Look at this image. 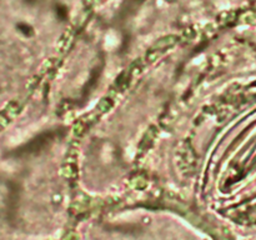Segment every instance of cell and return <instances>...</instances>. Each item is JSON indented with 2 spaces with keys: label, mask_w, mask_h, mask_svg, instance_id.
Returning a JSON list of instances; mask_svg holds the SVG:
<instances>
[{
  "label": "cell",
  "mask_w": 256,
  "mask_h": 240,
  "mask_svg": "<svg viewBox=\"0 0 256 240\" xmlns=\"http://www.w3.org/2000/svg\"><path fill=\"white\" fill-rule=\"evenodd\" d=\"M178 42H179V36H176V35H166V36L162 38V39L158 40V42L148 50L146 55H145V59L149 62H154L155 60L159 59L162 54H165L168 50L172 49V46H175Z\"/></svg>",
  "instance_id": "1"
},
{
  "label": "cell",
  "mask_w": 256,
  "mask_h": 240,
  "mask_svg": "<svg viewBox=\"0 0 256 240\" xmlns=\"http://www.w3.org/2000/svg\"><path fill=\"white\" fill-rule=\"evenodd\" d=\"M178 166L182 172H190L194 170L196 158H195V152L190 142H184L178 150Z\"/></svg>",
  "instance_id": "2"
},
{
  "label": "cell",
  "mask_w": 256,
  "mask_h": 240,
  "mask_svg": "<svg viewBox=\"0 0 256 240\" xmlns=\"http://www.w3.org/2000/svg\"><path fill=\"white\" fill-rule=\"evenodd\" d=\"M62 174L68 179H72L76 176L78 174V165H76V154L70 152L68 154L66 160H65L64 165H62Z\"/></svg>",
  "instance_id": "3"
},
{
  "label": "cell",
  "mask_w": 256,
  "mask_h": 240,
  "mask_svg": "<svg viewBox=\"0 0 256 240\" xmlns=\"http://www.w3.org/2000/svg\"><path fill=\"white\" fill-rule=\"evenodd\" d=\"M155 136H156V130H155L154 126L150 128V130H148L145 136L142 138V142H140V152H146L152 144L154 142Z\"/></svg>",
  "instance_id": "4"
},
{
  "label": "cell",
  "mask_w": 256,
  "mask_h": 240,
  "mask_svg": "<svg viewBox=\"0 0 256 240\" xmlns=\"http://www.w3.org/2000/svg\"><path fill=\"white\" fill-rule=\"evenodd\" d=\"M112 108V98H109V96L104 98V99L100 100V102L98 104L96 109H95V112H94V115L96 118L102 116V114H105L106 112H109Z\"/></svg>",
  "instance_id": "5"
},
{
  "label": "cell",
  "mask_w": 256,
  "mask_h": 240,
  "mask_svg": "<svg viewBox=\"0 0 256 240\" xmlns=\"http://www.w3.org/2000/svg\"><path fill=\"white\" fill-rule=\"evenodd\" d=\"M86 128H88V122H85L84 119L79 120V122H75L74 126H72V135L76 138H80L85 132Z\"/></svg>",
  "instance_id": "6"
},
{
  "label": "cell",
  "mask_w": 256,
  "mask_h": 240,
  "mask_svg": "<svg viewBox=\"0 0 256 240\" xmlns=\"http://www.w3.org/2000/svg\"><path fill=\"white\" fill-rule=\"evenodd\" d=\"M132 182L135 188H144L145 185H146V179H145L142 175H138V176H135Z\"/></svg>",
  "instance_id": "7"
},
{
  "label": "cell",
  "mask_w": 256,
  "mask_h": 240,
  "mask_svg": "<svg viewBox=\"0 0 256 240\" xmlns=\"http://www.w3.org/2000/svg\"><path fill=\"white\" fill-rule=\"evenodd\" d=\"M95 2H104V0H95Z\"/></svg>",
  "instance_id": "8"
}]
</instances>
